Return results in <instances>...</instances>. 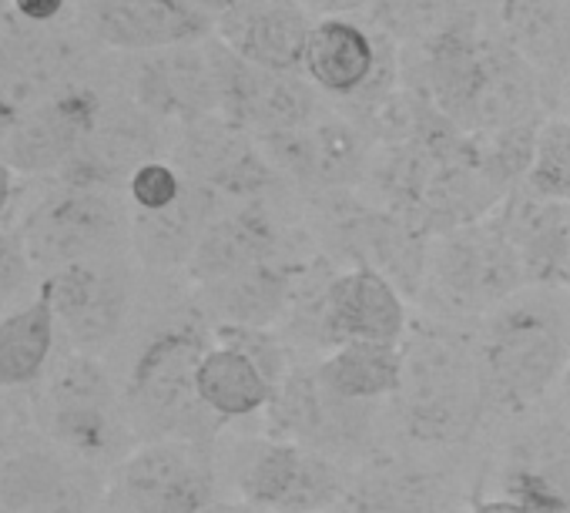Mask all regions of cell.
<instances>
[{
  "label": "cell",
  "mask_w": 570,
  "mask_h": 513,
  "mask_svg": "<svg viewBox=\"0 0 570 513\" xmlns=\"http://www.w3.org/2000/svg\"><path fill=\"white\" fill-rule=\"evenodd\" d=\"M413 91L463 135H490L537 115V71L497 38L470 28L416 45Z\"/></svg>",
  "instance_id": "6da1fadb"
},
{
  "label": "cell",
  "mask_w": 570,
  "mask_h": 513,
  "mask_svg": "<svg viewBox=\"0 0 570 513\" xmlns=\"http://www.w3.org/2000/svg\"><path fill=\"white\" fill-rule=\"evenodd\" d=\"M487 406L523 413L570 369V286H523L473 336Z\"/></svg>",
  "instance_id": "7a4b0ae2"
},
{
  "label": "cell",
  "mask_w": 570,
  "mask_h": 513,
  "mask_svg": "<svg viewBox=\"0 0 570 513\" xmlns=\"http://www.w3.org/2000/svg\"><path fill=\"white\" fill-rule=\"evenodd\" d=\"M24 406L48 443L108 476L138 446L121 383L101 356L61 346L41 383L28 389Z\"/></svg>",
  "instance_id": "3957f363"
},
{
  "label": "cell",
  "mask_w": 570,
  "mask_h": 513,
  "mask_svg": "<svg viewBox=\"0 0 570 513\" xmlns=\"http://www.w3.org/2000/svg\"><path fill=\"white\" fill-rule=\"evenodd\" d=\"M208 346L212 339L195 309L191 319H171L151 329L128 356L125 369L115 373L138 443L215 440L222 420L198 396V363Z\"/></svg>",
  "instance_id": "277c9868"
},
{
  "label": "cell",
  "mask_w": 570,
  "mask_h": 513,
  "mask_svg": "<svg viewBox=\"0 0 570 513\" xmlns=\"http://www.w3.org/2000/svg\"><path fill=\"white\" fill-rule=\"evenodd\" d=\"M18 195L14 225L24 235L41 279L91 259L131 255V205L125 191L81 185L71 178H31Z\"/></svg>",
  "instance_id": "5b68a950"
},
{
  "label": "cell",
  "mask_w": 570,
  "mask_h": 513,
  "mask_svg": "<svg viewBox=\"0 0 570 513\" xmlns=\"http://www.w3.org/2000/svg\"><path fill=\"white\" fill-rule=\"evenodd\" d=\"M396 399L413 440L433 446L470 440L487 410L473 339H460L443 319L410 326Z\"/></svg>",
  "instance_id": "8992f818"
},
{
  "label": "cell",
  "mask_w": 570,
  "mask_h": 513,
  "mask_svg": "<svg viewBox=\"0 0 570 513\" xmlns=\"http://www.w3.org/2000/svg\"><path fill=\"white\" fill-rule=\"evenodd\" d=\"M527 286L517 248L493 218L443 231L430 241L423 293L436 319H483Z\"/></svg>",
  "instance_id": "52a82bcc"
},
{
  "label": "cell",
  "mask_w": 570,
  "mask_h": 513,
  "mask_svg": "<svg viewBox=\"0 0 570 513\" xmlns=\"http://www.w3.org/2000/svg\"><path fill=\"white\" fill-rule=\"evenodd\" d=\"M138 276L135 255H108L48 276L45 289L58 316L61 346L108 359L128 336L138 306Z\"/></svg>",
  "instance_id": "ba28073f"
},
{
  "label": "cell",
  "mask_w": 570,
  "mask_h": 513,
  "mask_svg": "<svg viewBox=\"0 0 570 513\" xmlns=\"http://www.w3.org/2000/svg\"><path fill=\"white\" fill-rule=\"evenodd\" d=\"M108 473L48 443L31 423L0 443V513H95Z\"/></svg>",
  "instance_id": "9c48e42d"
},
{
  "label": "cell",
  "mask_w": 570,
  "mask_h": 513,
  "mask_svg": "<svg viewBox=\"0 0 570 513\" xmlns=\"http://www.w3.org/2000/svg\"><path fill=\"white\" fill-rule=\"evenodd\" d=\"M218 460L212 443L148 440L108 476V500L131 513H202L215 503Z\"/></svg>",
  "instance_id": "30bf717a"
},
{
  "label": "cell",
  "mask_w": 570,
  "mask_h": 513,
  "mask_svg": "<svg viewBox=\"0 0 570 513\" xmlns=\"http://www.w3.org/2000/svg\"><path fill=\"white\" fill-rule=\"evenodd\" d=\"M95 48L81 28H35L14 21L0 38V115L11 125L48 98L88 81L95 65Z\"/></svg>",
  "instance_id": "8fae6325"
},
{
  "label": "cell",
  "mask_w": 570,
  "mask_h": 513,
  "mask_svg": "<svg viewBox=\"0 0 570 513\" xmlns=\"http://www.w3.org/2000/svg\"><path fill=\"white\" fill-rule=\"evenodd\" d=\"M303 75L316 91L366 111L393 91L400 65L396 48L380 24L363 18H326L309 31Z\"/></svg>",
  "instance_id": "7c38bea8"
},
{
  "label": "cell",
  "mask_w": 570,
  "mask_h": 513,
  "mask_svg": "<svg viewBox=\"0 0 570 513\" xmlns=\"http://www.w3.org/2000/svg\"><path fill=\"white\" fill-rule=\"evenodd\" d=\"M205 45L218 88V115L245 128L252 138L289 135L323 115L320 91L309 78L252 68L235 58L215 34Z\"/></svg>",
  "instance_id": "4fadbf2b"
},
{
  "label": "cell",
  "mask_w": 570,
  "mask_h": 513,
  "mask_svg": "<svg viewBox=\"0 0 570 513\" xmlns=\"http://www.w3.org/2000/svg\"><path fill=\"white\" fill-rule=\"evenodd\" d=\"M108 91L111 88L91 75L88 81L31 108L8 128L0 141V161L24 181L61 175L91 138Z\"/></svg>",
  "instance_id": "5bb4252c"
},
{
  "label": "cell",
  "mask_w": 570,
  "mask_h": 513,
  "mask_svg": "<svg viewBox=\"0 0 570 513\" xmlns=\"http://www.w3.org/2000/svg\"><path fill=\"white\" fill-rule=\"evenodd\" d=\"M242 503L272 510L320 513L346 496V480L333 456L293 440L252 443L235 460Z\"/></svg>",
  "instance_id": "9a60e30c"
},
{
  "label": "cell",
  "mask_w": 570,
  "mask_h": 513,
  "mask_svg": "<svg viewBox=\"0 0 570 513\" xmlns=\"http://www.w3.org/2000/svg\"><path fill=\"white\" fill-rule=\"evenodd\" d=\"M75 18L95 48L125 58L198 45L215 34V24L188 0H78Z\"/></svg>",
  "instance_id": "2e32d148"
},
{
  "label": "cell",
  "mask_w": 570,
  "mask_h": 513,
  "mask_svg": "<svg viewBox=\"0 0 570 513\" xmlns=\"http://www.w3.org/2000/svg\"><path fill=\"white\" fill-rule=\"evenodd\" d=\"M208 41V38H205ZM181 45L151 55H131L121 65V95L158 121L178 128L218 115V88L208 45Z\"/></svg>",
  "instance_id": "e0dca14e"
},
{
  "label": "cell",
  "mask_w": 570,
  "mask_h": 513,
  "mask_svg": "<svg viewBox=\"0 0 570 513\" xmlns=\"http://www.w3.org/2000/svg\"><path fill=\"white\" fill-rule=\"evenodd\" d=\"M255 141L278 178L323 191L356 185L370 165L366 131L340 115H320L299 131L255 138Z\"/></svg>",
  "instance_id": "ac0fdd59"
},
{
  "label": "cell",
  "mask_w": 570,
  "mask_h": 513,
  "mask_svg": "<svg viewBox=\"0 0 570 513\" xmlns=\"http://www.w3.org/2000/svg\"><path fill=\"white\" fill-rule=\"evenodd\" d=\"M373 406L376 403L340 396L320 376V366H313V369H293L285 376L278 396L272 399V416L293 443L333 456L360 446L370 436Z\"/></svg>",
  "instance_id": "d6986e66"
},
{
  "label": "cell",
  "mask_w": 570,
  "mask_h": 513,
  "mask_svg": "<svg viewBox=\"0 0 570 513\" xmlns=\"http://www.w3.org/2000/svg\"><path fill=\"white\" fill-rule=\"evenodd\" d=\"M313 18L299 0H238L215 21V38L245 65L299 75Z\"/></svg>",
  "instance_id": "ffe728a7"
},
{
  "label": "cell",
  "mask_w": 570,
  "mask_h": 513,
  "mask_svg": "<svg viewBox=\"0 0 570 513\" xmlns=\"http://www.w3.org/2000/svg\"><path fill=\"white\" fill-rule=\"evenodd\" d=\"M323 326L333 346L343 343H390L400 346L410 333V309L400 286L380 269L356 266L340 273L323 289Z\"/></svg>",
  "instance_id": "44dd1931"
},
{
  "label": "cell",
  "mask_w": 570,
  "mask_h": 513,
  "mask_svg": "<svg viewBox=\"0 0 570 513\" xmlns=\"http://www.w3.org/2000/svg\"><path fill=\"white\" fill-rule=\"evenodd\" d=\"M490 218L517 248L527 286H570V201L517 185Z\"/></svg>",
  "instance_id": "7402d4cb"
},
{
  "label": "cell",
  "mask_w": 570,
  "mask_h": 513,
  "mask_svg": "<svg viewBox=\"0 0 570 513\" xmlns=\"http://www.w3.org/2000/svg\"><path fill=\"white\" fill-rule=\"evenodd\" d=\"M215 215L218 198L191 178L171 205L155 211L131 208V255L141 273L168 276L175 269H188L191 255Z\"/></svg>",
  "instance_id": "603a6c76"
},
{
  "label": "cell",
  "mask_w": 570,
  "mask_h": 513,
  "mask_svg": "<svg viewBox=\"0 0 570 513\" xmlns=\"http://www.w3.org/2000/svg\"><path fill=\"white\" fill-rule=\"evenodd\" d=\"M293 303V276L278 263H258L195 289V309L215 329H268Z\"/></svg>",
  "instance_id": "cb8c5ba5"
},
{
  "label": "cell",
  "mask_w": 570,
  "mask_h": 513,
  "mask_svg": "<svg viewBox=\"0 0 570 513\" xmlns=\"http://www.w3.org/2000/svg\"><path fill=\"white\" fill-rule=\"evenodd\" d=\"M275 245L278 235L272 218L258 211V201H245L242 208L218 211L212 218L188 263V276L195 286L235 276L258 263H272Z\"/></svg>",
  "instance_id": "d4e9b609"
},
{
  "label": "cell",
  "mask_w": 570,
  "mask_h": 513,
  "mask_svg": "<svg viewBox=\"0 0 570 513\" xmlns=\"http://www.w3.org/2000/svg\"><path fill=\"white\" fill-rule=\"evenodd\" d=\"M61 353V329L51 296L41 283L38 296L0 319V389L28 393Z\"/></svg>",
  "instance_id": "484cf974"
},
{
  "label": "cell",
  "mask_w": 570,
  "mask_h": 513,
  "mask_svg": "<svg viewBox=\"0 0 570 513\" xmlns=\"http://www.w3.org/2000/svg\"><path fill=\"white\" fill-rule=\"evenodd\" d=\"M503 496L533 513H570V426H557L510 456Z\"/></svg>",
  "instance_id": "4316f807"
},
{
  "label": "cell",
  "mask_w": 570,
  "mask_h": 513,
  "mask_svg": "<svg viewBox=\"0 0 570 513\" xmlns=\"http://www.w3.org/2000/svg\"><path fill=\"white\" fill-rule=\"evenodd\" d=\"M198 396L225 423L255 416L258 410L272 406L278 389L248 353L215 339L198 363Z\"/></svg>",
  "instance_id": "83f0119b"
},
{
  "label": "cell",
  "mask_w": 570,
  "mask_h": 513,
  "mask_svg": "<svg viewBox=\"0 0 570 513\" xmlns=\"http://www.w3.org/2000/svg\"><path fill=\"white\" fill-rule=\"evenodd\" d=\"M500 31L533 71H570V0H500Z\"/></svg>",
  "instance_id": "f1b7e54d"
},
{
  "label": "cell",
  "mask_w": 570,
  "mask_h": 513,
  "mask_svg": "<svg viewBox=\"0 0 570 513\" xmlns=\"http://www.w3.org/2000/svg\"><path fill=\"white\" fill-rule=\"evenodd\" d=\"M320 376L346 399L380 403L400 393L403 343H343L320 363Z\"/></svg>",
  "instance_id": "f546056e"
},
{
  "label": "cell",
  "mask_w": 570,
  "mask_h": 513,
  "mask_svg": "<svg viewBox=\"0 0 570 513\" xmlns=\"http://www.w3.org/2000/svg\"><path fill=\"white\" fill-rule=\"evenodd\" d=\"M443 496V476L413 463H386L346 493L350 513H436Z\"/></svg>",
  "instance_id": "4dcf8cb0"
},
{
  "label": "cell",
  "mask_w": 570,
  "mask_h": 513,
  "mask_svg": "<svg viewBox=\"0 0 570 513\" xmlns=\"http://www.w3.org/2000/svg\"><path fill=\"white\" fill-rule=\"evenodd\" d=\"M470 4L473 0H383L373 24H380L386 34H400L423 45L470 28Z\"/></svg>",
  "instance_id": "1f68e13d"
},
{
  "label": "cell",
  "mask_w": 570,
  "mask_h": 513,
  "mask_svg": "<svg viewBox=\"0 0 570 513\" xmlns=\"http://www.w3.org/2000/svg\"><path fill=\"white\" fill-rule=\"evenodd\" d=\"M523 188L540 198L570 201V118L563 115L543 118Z\"/></svg>",
  "instance_id": "d6a6232c"
},
{
  "label": "cell",
  "mask_w": 570,
  "mask_h": 513,
  "mask_svg": "<svg viewBox=\"0 0 570 513\" xmlns=\"http://www.w3.org/2000/svg\"><path fill=\"white\" fill-rule=\"evenodd\" d=\"M41 283L45 279L38 266L31 263L24 235L18 231L14 221L4 225L0 228V319L14 313L18 306H24L28 299H35Z\"/></svg>",
  "instance_id": "836d02e7"
},
{
  "label": "cell",
  "mask_w": 570,
  "mask_h": 513,
  "mask_svg": "<svg viewBox=\"0 0 570 513\" xmlns=\"http://www.w3.org/2000/svg\"><path fill=\"white\" fill-rule=\"evenodd\" d=\"M188 178L181 175V168L175 161H165V158H155V161H145L125 185V198L135 211H155V208H165L171 205L181 191H185Z\"/></svg>",
  "instance_id": "e575fe53"
},
{
  "label": "cell",
  "mask_w": 570,
  "mask_h": 513,
  "mask_svg": "<svg viewBox=\"0 0 570 513\" xmlns=\"http://www.w3.org/2000/svg\"><path fill=\"white\" fill-rule=\"evenodd\" d=\"M75 8H78L75 0H14V21L35 28H55Z\"/></svg>",
  "instance_id": "d590c367"
},
{
  "label": "cell",
  "mask_w": 570,
  "mask_h": 513,
  "mask_svg": "<svg viewBox=\"0 0 570 513\" xmlns=\"http://www.w3.org/2000/svg\"><path fill=\"white\" fill-rule=\"evenodd\" d=\"M309 18L326 21V18H366L383 8V0H299Z\"/></svg>",
  "instance_id": "8d00e7d4"
},
{
  "label": "cell",
  "mask_w": 570,
  "mask_h": 513,
  "mask_svg": "<svg viewBox=\"0 0 570 513\" xmlns=\"http://www.w3.org/2000/svg\"><path fill=\"white\" fill-rule=\"evenodd\" d=\"M18 195H21V181L18 175L0 161V228L11 225L14 218V208H18Z\"/></svg>",
  "instance_id": "74e56055"
},
{
  "label": "cell",
  "mask_w": 570,
  "mask_h": 513,
  "mask_svg": "<svg viewBox=\"0 0 570 513\" xmlns=\"http://www.w3.org/2000/svg\"><path fill=\"white\" fill-rule=\"evenodd\" d=\"M470 513H533V510H527L510 496H490V500H476Z\"/></svg>",
  "instance_id": "f35d334b"
},
{
  "label": "cell",
  "mask_w": 570,
  "mask_h": 513,
  "mask_svg": "<svg viewBox=\"0 0 570 513\" xmlns=\"http://www.w3.org/2000/svg\"><path fill=\"white\" fill-rule=\"evenodd\" d=\"M188 4L215 24L225 11H232V8L238 4V0H188Z\"/></svg>",
  "instance_id": "ab89813d"
},
{
  "label": "cell",
  "mask_w": 570,
  "mask_h": 513,
  "mask_svg": "<svg viewBox=\"0 0 570 513\" xmlns=\"http://www.w3.org/2000/svg\"><path fill=\"white\" fill-rule=\"evenodd\" d=\"M202 513H258L255 506H248V503H228V500H215L208 510H202Z\"/></svg>",
  "instance_id": "60d3db41"
},
{
  "label": "cell",
  "mask_w": 570,
  "mask_h": 513,
  "mask_svg": "<svg viewBox=\"0 0 570 513\" xmlns=\"http://www.w3.org/2000/svg\"><path fill=\"white\" fill-rule=\"evenodd\" d=\"M14 28V0H0V38Z\"/></svg>",
  "instance_id": "b9f144b4"
},
{
  "label": "cell",
  "mask_w": 570,
  "mask_h": 513,
  "mask_svg": "<svg viewBox=\"0 0 570 513\" xmlns=\"http://www.w3.org/2000/svg\"><path fill=\"white\" fill-rule=\"evenodd\" d=\"M95 513H131V510H125V506H118L115 500H105Z\"/></svg>",
  "instance_id": "7bdbcfd3"
},
{
  "label": "cell",
  "mask_w": 570,
  "mask_h": 513,
  "mask_svg": "<svg viewBox=\"0 0 570 513\" xmlns=\"http://www.w3.org/2000/svg\"><path fill=\"white\" fill-rule=\"evenodd\" d=\"M560 396H563V403H567V410H570V369H567L563 379H560Z\"/></svg>",
  "instance_id": "ee69618b"
},
{
  "label": "cell",
  "mask_w": 570,
  "mask_h": 513,
  "mask_svg": "<svg viewBox=\"0 0 570 513\" xmlns=\"http://www.w3.org/2000/svg\"><path fill=\"white\" fill-rule=\"evenodd\" d=\"M8 128H11V121L0 115V141H4V135H8Z\"/></svg>",
  "instance_id": "f6af8a7d"
},
{
  "label": "cell",
  "mask_w": 570,
  "mask_h": 513,
  "mask_svg": "<svg viewBox=\"0 0 570 513\" xmlns=\"http://www.w3.org/2000/svg\"><path fill=\"white\" fill-rule=\"evenodd\" d=\"M272 513H299V510H272Z\"/></svg>",
  "instance_id": "bcb514c9"
},
{
  "label": "cell",
  "mask_w": 570,
  "mask_h": 513,
  "mask_svg": "<svg viewBox=\"0 0 570 513\" xmlns=\"http://www.w3.org/2000/svg\"><path fill=\"white\" fill-rule=\"evenodd\" d=\"M0 403H4V389H0Z\"/></svg>",
  "instance_id": "7dc6e473"
}]
</instances>
